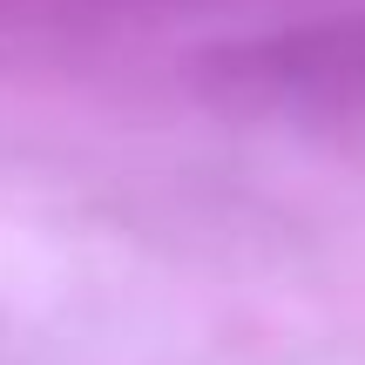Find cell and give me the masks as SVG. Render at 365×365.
I'll return each mask as SVG.
<instances>
[{
    "mask_svg": "<svg viewBox=\"0 0 365 365\" xmlns=\"http://www.w3.org/2000/svg\"><path fill=\"white\" fill-rule=\"evenodd\" d=\"M196 88L230 108H304V115L365 108V14L223 41L196 61Z\"/></svg>",
    "mask_w": 365,
    "mask_h": 365,
    "instance_id": "6da1fadb",
    "label": "cell"
}]
</instances>
